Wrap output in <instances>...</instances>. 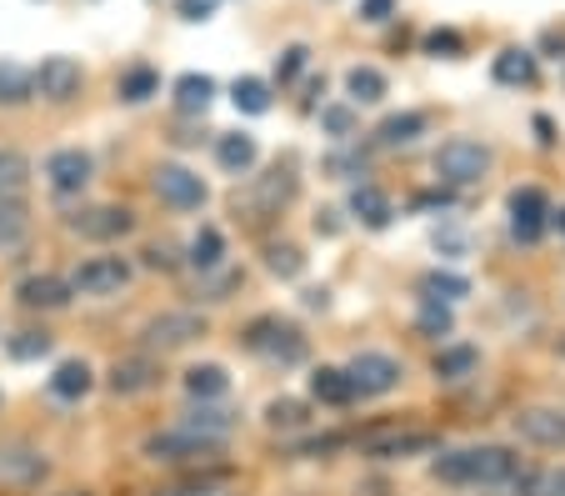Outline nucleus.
<instances>
[{"mask_svg":"<svg viewBox=\"0 0 565 496\" xmlns=\"http://www.w3.org/2000/svg\"><path fill=\"white\" fill-rule=\"evenodd\" d=\"M266 416H270V426H306V407H300V401H270L266 407Z\"/></svg>","mask_w":565,"mask_h":496,"instance_id":"obj_43","label":"nucleus"},{"mask_svg":"<svg viewBox=\"0 0 565 496\" xmlns=\"http://www.w3.org/2000/svg\"><path fill=\"white\" fill-rule=\"evenodd\" d=\"M440 436L436 432H401V426H385V432L361 436V452L375 456V462H401V456H426L436 452Z\"/></svg>","mask_w":565,"mask_h":496,"instance_id":"obj_8","label":"nucleus"},{"mask_svg":"<svg viewBox=\"0 0 565 496\" xmlns=\"http://www.w3.org/2000/svg\"><path fill=\"white\" fill-rule=\"evenodd\" d=\"M31 81H35V96H41V101H55V106H65V101L81 96V86H86V71H81V61H75V55H45V61L31 71Z\"/></svg>","mask_w":565,"mask_h":496,"instance_id":"obj_5","label":"nucleus"},{"mask_svg":"<svg viewBox=\"0 0 565 496\" xmlns=\"http://www.w3.org/2000/svg\"><path fill=\"white\" fill-rule=\"evenodd\" d=\"M511 236L521 241V246H535V241L545 236V226H551V201H545L541 186H515L511 191Z\"/></svg>","mask_w":565,"mask_h":496,"instance_id":"obj_7","label":"nucleus"},{"mask_svg":"<svg viewBox=\"0 0 565 496\" xmlns=\"http://www.w3.org/2000/svg\"><path fill=\"white\" fill-rule=\"evenodd\" d=\"M215 6H221V0H175V11H181V21H191V25L211 21Z\"/></svg>","mask_w":565,"mask_h":496,"instance_id":"obj_45","label":"nucleus"},{"mask_svg":"<svg viewBox=\"0 0 565 496\" xmlns=\"http://www.w3.org/2000/svg\"><path fill=\"white\" fill-rule=\"evenodd\" d=\"M130 286V261L126 256H90L75 266L71 276V292L75 296H96V302H106V296H120Z\"/></svg>","mask_w":565,"mask_h":496,"instance_id":"obj_4","label":"nucleus"},{"mask_svg":"<svg viewBox=\"0 0 565 496\" xmlns=\"http://www.w3.org/2000/svg\"><path fill=\"white\" fill-rule=\"evenodd\" d=\"M345 377L355 381V391H361V397H385V391L401 387L406 367H401L395 357H385V351H361V357L345 367Z\"/></svg>","mask_w":565,"mask_h":496,"instance_id":"obj_9","label":"nucleus"},{"mask_svg":"<svg viewBox=\"0 0 565 496\" xmlns=\"http://www.w3.org/2000/svg\"><path fill=\"white\" fill-rule=\"evenodd\" d=\"M90 367L86 361H61L55 367V377H51V397H61V401H81L90 391Z\"/></svg>","mask_w":565,"mask_h":496,"instance_id":"obj_29","label":"nucleus"},{"mask_svg":"<svg viewBox=\"0 0 565 496\" xmlns=\"http://www.w3.org/2000/svg\"><path fill=\"white\" fill-rule=\"evenodd\" d=\"M225 391H231V377H225V367H215V361H205V367H191V371H185V397L201 401V407L221 401Z\"/></svg>","mask_w":565,"mask_h":496,"instance_id":"obj_24","label":"nucleus"},{"mask_svg":"<svg viewBox=\"0 0 565 496\" xmlns=\"http://www.w3.org/2000/svg\"><path fill=\"white\" fill-rule=\"evenodd\" d=\"M395 6H401V0H361V21H371V25L391 21Z\"/></svg>","mask_w":565,"mask_h":496,"instance_id":"obj_46","label":"nucleus"},{"mask_svg":"<svg viewBox=\"0 0 565 496\" xmlns=\"http://www.w3.org/2000/svg\"><path fill=\"white\" fill-rule=\"evenodd\" d=\"M246 346L256 351V357L276 361V367H300V361H306V336H300L290 321H280V316H260V321H250Z\"/></svg>","mask_w":565,"mask_h":496,"instance_id":"obj_3","label":"nucleus"},{"mask_svg":"<svg viewBox=\"0 0 565 496\" xmlns=\"http://www.w3.org/2000/svg\"><path fill=\"white\" fill-rule=\"evenodd\" d=\"M45 456L31 452V446H0V482L6 486H35L45 482Z\"/></svg>","mask_w":565,"mask_h":496,"instance_id":"obj_16","label":"nucleus"},{"mask_svg":"<svg viewBox=\"0 0 565 496\" xmlns=\"http://www.w3.org/2000/svg\"><path fill=\"white\" fill-rule=\"evenodd\" d=\"M35 96V81L21 61H0V106H25Z\"/></svg>","mask_w":565,"mask_h":496,"instance_id":"obj_30","label":"nucleus"},{"mask_svg":"<svg viewBox=\"0 0 565 496\" xmlns=\"http://www.w3.org/2000/svg\"><path fill=\"white\" fill-rule=\"evenodd\" d=\"M175 426H185L191 436H201V442H215V446H221L225 436L235 432V416H231V411H221V407H195L191 416L175 421Z\"/></svg>","mask_w":565,"mask_h":496,"instance_id":"obj_23","label":"nucleus"},{"mask_svg":"<svg viewBox=\"0 0 565 496\" xmlns=\"http://www.w3.org/2000/svg\"><path fill=\"white\" fill-rule=\"evenodd\" d=\"M150 387H160V361L126 357L110 367V391H116V397H140V391H150Z\"/></svg>","mask_w":565,"mask_h":496,"instance_id":"obj_17","label":"nucleus"},{"mask_svg":"<svg viewBox=\"0 0 565 496\" xmlns=\"http://www.w3.org/2000/svg\"><path fill=\"white\" fill-rule=\"evenodd\" d=\"M256 156H260V146H256V136H246V130H225V136L215 140V161H221V171H231V176H246L250 166H256Z\"/></svg>","mask_w":565,"mask_h":496,"instance_id":"obj_19","label":"nucleus"},{"mask_svg":"<svg viewBox=\"0 0 565 496\" xmlns=\"http://www.w3.org/2000/svg\"><path fill=\"white\" fill-rule=\"evenodd\" d=\"M6 351H11L15 361H41L45 351H51V336L45 331H15L11 341H6Z\"/></svg>","mask_w":565,"mask_h":496,"instance_id":"obj_38","label":"nucleus"},{"mask_svg":"<svg viewBox=\"0 0 565 496\" xmlns=\"http://www.w3.org/2000/svg\"><path fill=\"white\" fill-rule=\"evenodd\" d=\"M290 196H296V176H290V171H280V166H276V171H270V176H260V186H256V201H250V205H256V211H266V217H270V211H280V205L290 201Z\"/></svg>","mask_w":565,"mask_h":496,"instance_id":"obj_31","label":"nucleus"},{"mask_svg":"<svg viewBox=\"0 0 565 496\" xmlns=\"http://www.w3.org/2000/svg\"><path fill=\"white\" fill-rule=\"evenodd\" d=\"M215 101V81L201 76V71H185L181 81H175V110L181 116H205Z\"/></svg>","mask_w":565,"mask_h":496,"instance_id":"obj_22","label":"nucleus"},{"mask_svg":"<svg viewBox=\"0 0 565 496\" xmlns=\"http://www.w3.org/2000/svg\"><path fill=\"white\" fill-rule=\"evenodd\" d=\"M266 266H270V276L296 281L300 271H306V256H300L296 246H270V251H266Z\"/></svg>","mask_w":565,"mask_h":496,"instance_id":"obj_39","label":"nucleus"},{"mask_svg":"<svg viewBox=\"0 0 565 496\" xmlns=\"http://www.w3.org/2000/svg\"><path fill=\"white\" fill-rule=\"evenodd\" d=\"M345 91H351L355 106H375V101H385V76L375 65H351L345 71Z\"/></svg>","mask_w":565,"mask_h":496,"instance_id":"obj_33","label":"nucleus"},{"mask_svg":"<svg viewBox=\"0 0 565 496\" xmlns=\"http://www.w3.org/2000/svg\"><path fill=\"white\" fill-rule=\"evenodd\" d=\"M436 251H446V256H460V251H466V236H460V231H436Z\"/></svg>","mask_w":565,"mask_h":496,"instance_id":"obj_48","label":"nucleus"},{"mask_svg":"<svg viewBox=\"0 0 565 496\" xmlns=\"http://www.w3.org/2000/svg\"><path fill=\"white\" fill-rule=\"evenodd\" d=\"M25 181H31V161L21 151H0V201H21Z\"/></svg>","mask_w":565,"mask_h":496,"instance_id":"obj_36","label":"nucleus"},{"mask_svg":"<svg viewBox=\"0 0 565 496\" xmlns=\"http://www.w3.org/2000/svg\"><path fill=\"white\" fill-rule=\"evenodd\" d=\"M320 126L331 130V136H351V130H355L351 106H326V110H320Z\"/></svg>","mask_w":565,"mask_h":496,"instance_id":"obj_44","label":"nucleus"},{"mask_svg":"<svg viewBox=\"0 0 565 496\" xmlns=\"http://www.w3.org/2000/svg\"><path fill=\"white\" fill-rule=\"evenodd\" d=\"M90 156L81 151V146H61V151L45 156V181H51L55 196H81L90 186Z\"/></svg>","mask_w":565,"mask_h":496,"instance_id":"obj_11","label":"nucleus"},{"mask_svg":"<svg viewBox=\"0 0 565 496\" xmlns=\"http://www.w3.org/2000/svg\"><path fill=\"white\" fill-rule=\"evenodd\" d=\"M306 61H310L306 45H286V51L276 55V81H280V86H290V81H296L300 71H306Z\"/></svg>","mask_w":565,"mask_h":496,"instance_id":"obj_41","label":"nucleus"},{"mask_svg":"<svg viewBox=\"0 0 565 496\" xmlns=\"http://www.w3.org/2000/svg\"><path fill=\"white\" fill-rule=\"evenodd\" d=\"M486 171H491V146H480L470 136H450L436 151V176L446 186H476L486 181Z\"/></svg>","mask_w":565,"mask_h":496,"instance_id":"obj_2","label":"nucleus"},{"mask_svg":"<svg viewBox=\"0 0 565 496\" xmlns=\"http://www.w3.org/2000/svg\"><path fill=\"white\" fill-rule=\"evenodd\" d=\"M420 296H426V302H440V306H456L470 296V281L456 276V271H426V276H420Z\"/></svg>","mask_w":565,"mask_h":496,"instance_id":"obj_26","label":"nucleus"},{"mask_svg":"<svg viewBox=\"0 0 565 496\" xmlns=\"http://www.w3.org/2000/svg\"><path fill=\"white\" fill-rule=\"evenodd\" d=\"M476 367H480L476 346H440V351H436V377L440 381H466Z\"/></svg>","mask_w":565,"mask_h":496,"instance_id":"obj_32","label":"nucleus"},{"mask_svg":"<svg viewBox=\"0 0 565 496\" xmlns=\"http://www.w3.org/2000/svg\"><path fill=\"white\" fill-rule=\"evenodd\" d=\"M491 76H495V86H531L535 81V51H525V45H505V51L495 55Z\"/></svg>","mask_w":565,"mask_h":496,"instance_id":"obj_21","label":"nucleus"},{"mask_svg":"<svg viewBox=\"0 0 565 496\" xmlns=\"http://www.w3.org/2000/svg\"><path fill=\"white\" fill-rule=\"evenodd\" d=\"M535 130H541V146H555V126H551V116H535Z\"/></svg>","mask_w":565,"mask_h":496,"instance_id":"obj_49","label":"nucleus"},{"mask_svg":"<svg viewBox=\"0 0 565 496\" xmlns=\"http://www.w3.org/2000/svg\"><path fill=\"white\" fill-rule=\"evenodd\" d=\"M156 196L171 205V211H201L211 191H205V181L191 171V166H160L156 171Z\"/></svg>","mask_w":565,"mask_h":496,"instance_id":"obj_12","label":"nucleus"},{"mask_svg":"<svg viewBox=\"0 0 565 496\" xmlns=\"http://www.w3.org/2000/svg\"><path fill=\"white\" fill-rule=\"evenodd\" d=\"M205 452H215V442H201V436H191L185 426H171V432L146 436L150 462H195V456H205Z\"/></svg>","mask_w":565,"mask_h":496,"instance_id":"obj_13","label":"nucleus"},{"mask_svg":"<svg viewBox=\"0 0 565 496\" xmlns=\"http://www.w3.org/2000/svg\"><path fill=\"white\" fill-rule=\"evenodd\" d=\"M221 261H225V236L215 226H201L191 236V266L195 271H215Z\"/></svg>","mask_w":565,"mask_h":496,"instance_id":"obj_37","label":"nucleus"},{"mask_svg":"<svg viewBox=\"0 0 565 496\" xmlns=\"http://www.w3.org/2000/svg\"><path fill=\"white\" fill-rule=\"evenodd\" d=\"M515 432H521L531 446H565V411L531 407L515 416Z\"/></svg>","mask_w":565,"mask_h":496,"instance_id":"obj_15","label":"nucleus"},{"mask_svg":"<svg viewBox=\"0 0 565 496\" xmlns=\"http://www.w3.org/2000/svg\"><path fill=\"white\" fill-rule=\"evenodd\" d=\"M551 226H555V231H561V236H565V205H561V211H551Z\"/></svg>","mask_w":565,"mask_h":496,"instance_id":"obj_51","label":"nucleus"},{"mask_svg":"<svg viewBox=\"0 0 565 496\" xmlns=\"http://www.w3.org/2000/svg\"><path fill=\"white\" fill-rule=\"evenodd\" d=\"M25 236H31V217H25L21 201H0V256L15 246H25Z\"/></svg>","mask_w":565,"mask_h":496,"instance_id":"obj_35","label":"nucleus"},{"mask_svg":"<svg viewBox=\"0 0 565 496\" xmlns=\"http://www.w3.org/2000/svg\"><path fill=\"white\" fill-rule=\"evenodd\" d=\"M426 51H430V55H446V61H456V55L466 51V41H460V31H450V25H446V31L436 25V31L426 35Z\"/></svg>","mask_w":565,"mask_h":496,"instance_id":"obj_42","label":"nucleus"},{"mask_svg":"<svg viewBox=\"0 0 565 496\" xmlns=\"http://www.w3.org/2000/svg\"><path fill=\"white\" fill-rule=\"evenodd\" d=\"M195 336H205V316H195V312H160L140 326V341L150 351H181Z\"/></svg>","mask_w":565,"mask_h":496,"instance_id":"obj_6","label":"nucleus"},{"mask_svg":"<svg viewBox=\"0 0 565 496\" xmlns=\"http://www.w3.org/2000/svg\"><path fill=\"white\" fill-rule=\"evenodd\" d=\"M511 496H565V466H545V472H515Z\"/></svg>","mask_w":565,"mask_h":496,"instance_id":"obj_28","label":"nucleus"},{"mask_svg":"<svg viewBox=\"0 0 565 496\" xmlns=\"http://www.w3.org/2000/svg\"><path fill=\"white\" fill-rule=\"evenodd\" d=\"M426 136V116H420V110H401V116H385L381 126H375V140H381V146H416V140Z\"/></svg>","mask_w":565,"mask_h":496,"instance_id":"obj_25","label":"nucleus"},{"mask_svg":"<svg viewBox=\"0 0 565 496\" xmlns=\"http://www.w3.org/2000/svg\"><path fill=\"white\" fill-rule=\"evenodd\" d=\"M15 302L25 306V312H61L65 302H71V281H61V276H25L21 286H15Z\"/></svg>","mask_w":565,"mask_h":496,"instance_id":"obj_14","label":"nucleus"},{"mask_svg":"<svg viewBox=\"0 0 565 496\" xmlns=\"http://www.w3.org/2000/svg\"><path fill=\"white\" fill-rule=\"evenodd\" d=\"M416 326H420L426 336H436V341H440V336H450V326H456V321H450V306L426 302V306H420V316H416Z\"/></svg>","mask_w":565,"mask_h":496,"instance_id":"obj_40","label":"nucleus"},{"mask_svg":"<svg viewBox=\"0 0 565 496\" xmlns=\"http://www.w3.org/2000/svg\"><path fill=\"white\" fill-rule=\"evenodd\" d=\"M306 306H310V312H326V306H331V296H326V292H306Z\"/></svg>","mask_w":565,"mask_h":496,"instance_id":"obj_50","label":"nucleus"},{"mask_svg":"<svg viewBox=\"0 0 565 496\" xmlns=\"http://www.w3.org/2000/svg\"><path fill=\"white\" fill-rule=\"evenodd\" d=\"M351 217L361 221V226H371V231H385L391 226V217H395V205H391V196L375 191V186H355L351 191Z\"/></svg>","mask_w":565,"mask_h":496,"instance_id":"obj_20","label":"nucleus"},{"mask_svg":"<svg viewBox=\"0 0 565 496\" xmlns=\"http://www.w3.org/2000/svg\"><path fill=\"white\" fill-rule=\"evenodd\" d=\"M310 397H316L320 407H351L361 391H355V381L345 377L341 367H316L310 371Z\"/></svg>","mask_w":565,"mask_h":496,"instance_id":"obj_18","label":"nucleus"},{"mask_svg":"<svg viewBox=\"0 0 565 496\" xmlns=\"http://www.w3.org/2000/svg\"><path fill=\"white\" fill-rule=\"evenodd\" d=\"M146 266L150 271H175V251L171 246H150L146 251Z\"/></svg>","mask_w":565,"mask_h":496,"instance_id":"obj_47","label":"nucleus"},{"mask_svg":"<svg viewBox=\"0 0 565 496\" xmlns=\"http://www.w3.org/2000/svg\"><path fill=\"white\" fill-rule=\"evenodd\" d=\"M430 472L446 486H511L521 456L511 446H460V452H440Z\"/></svg>","mask_w":565,"mask_h":496,"instance_id":"obj_1","label":"nucleus"},{"mask_svg":"<svg viewBox=\"0 0 565 496\" xmlns=\"http://www.w3.org/2000/svg\"><path fill=\"white\" fill-rule=\"evenodd\" d=\"M231 101H235V110H246V116H266V110H270V81H260V76H235Z\"/></svg>","mask_w":565,"mask_h":496,"instance_id":"obj_34","label":"nucleus"},{"mask_svg":"<svg viewBox=\"0 0 565 496\" xmlns=\"http://www.w3.org/2000/svg\"><path fill=\"white\" fill-rule=\"evenodd\" d=\"M120 101L126 106H146L150 96H160V71L156 65H130V71H120Z\"/></svg>","mask_w":565,"mask_h":496,"instance_id":"obj_27","label":"nucleus"},{"mask_svg":"<svg viewBox=\"0 0 565 496\" xmlns=\"http://www.w3.org/2000/svg\"><path fill=\"white\" fill-rule=\"evenodd\" d=\"M71 231L81 241H120L136 231V217H130L126 205H86V211L71 217Z\"/></svg>","mask_w":565,"mask_h":496,"instance_id":"obj_10","label":"nucleus"}]
</instances>
